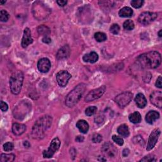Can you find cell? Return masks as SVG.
Masks as SVG:
<instances>
[{
    "label": "cell",
    "mask_w": 162,
    "mask_h": 162,
    "mask_svg": "<svg viewBox=\"0 0 162 162\" xmlns=\"http://www.w3.org/2000/svg\"><path fill=\"white\" fill-rule=\"evenodd\" d=\"M161 55L156 51H152L137 57L136 62L144 68H156L161 63Z\"/></svg>",
    "instance_id": "6da1fadb"
},
{
    "label": "cell",
    "mask_w": 162,
    "mask_h": 162,
    "mask_svg": "<svg viewBox=\"0 0 162 162\" xmlns=\"http://www.w3.org/2000/svg\"><path fill=\"white\" fill-rule=\"evenodd\" d=\"M52 120V117L49 115H44L39 119L32 127V136L33 138L36 140L43 139L44 137V132L51 127Z\"/></svg>",
    "instance_id": "7a4b0ae2"
},
{
    "label": "cell",
    "mask_w": 162,
    "mask_h": 162,
    "mask_svg": "<svg viewBox=\"0 0 162 162\" xmlns=\"http://www.w3.org/2000/svg\"><path fill=\"white\" fill-rule=\"evenodd\" d=\"M86 88V85L84 83L78 84L72 91H71L65 98L66 105L71 108L75 106L82 98Z\"/></svg>",
    "instance_id": "3957f363"
},
{
    "label": "cell",
    "mask_w": 162,
    "mask_h": 162,
    "mask_svg": "<svg viewBox=\"0 0 162 162\" xmlns=\"http://www.w3.org/2000/svg\"><path fill=\"white\" fill-rule=\"evenodd\" d=\"M24 74L20 71H17L11 75L10 79V85L11 92L14 95H18L22 89Z\"/></svg>",
    "instance_id": "277c9868"
},
{
    "label": "cell",
    "mask_w": 162,
    "mask_h": 162,
    "mask_svg": "<svg viewBox=\"0 0 162 162\" xmlns=\"http://www.w3.org/2000/svg\"><path fill=\"white\" fill-rule=\"evenodd\" d=\"M31 108V105L27 101H23L19 104L14 110V117L17 119H22L24 118L27 114L30 111Z\"/></svg>",
    "instance_id": "5b68a950"
},
{
    "label": "cell",
    "mask_w": 162,
    "mask_h": 162,
    "mask_svg": "<svg viewBox=\"0 0 162 162\" xmlns=\"http://www.w3.org/2000/svg\"><path fill=\"white\" fill-rule=\"evenodd\" d=\"M133 98V95L132 92L126 91L119 95L115 99V102L120 108H124L128 105L131 103Z\"/></svg>",
    "instance_id": "8992f818"
},
{
    "label": "cell",
    "mask_w": 162,
    "mask_h": 162,
    "mask_svg": "<svg viewBox=\"0 0 162 162\" xmlns=\"http://www.w3.org/2000/svg\"><path fill=\"white\" fill-rule=\"evenodd\" d=\"M60 145H61V142L59 139L58 137L54 138L51 142L49 148L46 150V151L43 152V157L45 158H52L53 156L55 155V153L59 149Z\"/></svg>",
    "instance_id": "52a82bcc"
},
{
    "label": "cell",
    "mask_w": 162,
    "mask_h": 162,
    "mask_svg": "<svg viewBox=\"0 0 162 162\" xmlns=\"http://www.w3.org/2000/svg\"><path fill=\"white\" fill-rule=\"evenodd\" d=\"M158 17L157 14L151 11H145L138 17V22L143 25H148L153 22Z\"/></svg>",
    "instance_id": "ba28073f"
},
{
    "label": "cell",
    "mask_w": 162,
    "mask_h": 162,
    "mask_svg": "<svg viewBox=\"0 0 162 162\" xmlns=\"http://www.w3.org/2000/svg\"><path fill=\"white\" fill-rule=\"evenodd\" d=\"M105 90L106 87L105 86H103L99 88L91 91L86 96L85 101L86 102H91L100 98L103 95V94L105 93Z\"/></svg>",
    "instance_id": "9c48e42d"
},
{
    "label": "cell",
    "mask_w": 162,
    "mask_h": 162,
    "mask_svg": "<svg viewBox=\"0 0 162 162\" xmlns=\"http://www.w3.org/2000/svg\"><path fill=\"white\" fill-rule=\"evenodd\" d=\"M71 77L72 75L70 73L66 71H61L56 74L57 83L60 87H65Z\"/></svg>",
    "instance_id": "30bf717a"
},
{
    "label": "cell",
    "mask_w": 162,
    "mask_h": 162,
    "mask_svg": "<svg viewBox=\"0 0 162 162\" xmlns=\"http://www.w3.org/2000/svg\"><path fill=\"white\" fill-rule=\"evenodd\" d=\"M161 131L159 129H156L153 131L148 139V143L146 147L147 151H150V150L153 149L158 140Z\"/></svg>",
    "instance_id": "8fae6325"
},
{
    "label": "cell",
    "mask_w": 162,
    "mask_h": 162,
    "mask_svg": "<svg viewBox=\"0 0 162 162\" xmlns=\"http://www.w3.org/2000/svg\"><path fill=\"white\" fill-rule=\"evenodd\" d=\"M101 152L105 156L110 158L115 157L117 154V150L115 146L110 143H106L104 144L101 148Z\"/></svg>",
    "instance_id": "7c38bea8"
},
{
    "label": "cell",
    "mask_w": 162,
    "mask_h": 162,
    "mask_svg": "<svg viewBox=\"0 0 162 162\" xmlns=\"http://www.w3.org/2000/svg\"><path fill=\"white\" fill-rule=\"evenodd\" d=\"M51 66V62L47 58H43L40 59L38 63V68L41 73L48 72L50 71Z\"/></svg>",
    "instance_id": "4fadbf2b"
},
{
    "label": "cell",
    "mask_w": 162,
    "mask_h": 162,
    "mask_svg": "<svg viewBox=\"0 0 162 162\" xmlns=\"http://www.w3.org/2000/svg\"><path fill=\"white\" fill-rule=\"evenodd\" d=\"M150 101L155 107L161 108L162 107V92L161 91H154L150 95Z\"/></svg>",
    "instance_id": "5bb4252c"
},
{
    "label": "cell",
    "mask_w": 162,
    "mask_h": 162,
    "mask_svg": "<svg viewBox=\"0 0 162 162\" xmlns=\"http://www.w3.org/2000/svg\"><path fill=\"white\" fill-rule=\"evenodd\" d=\"M33 43V39L31 36V32L30 30L27 27L24 30V34H23V37L22 39V46L24 48H27V46Z\"/></svg>",
    "instance_id": "9a60e30c"
},
{
    "label": "cell",
    "mask_w": 162,
    "mask_h": 162,
    "mask_svg": "<svg viewBox=\"0 0 162 162\" xmlns=\"http://www.w3.org/2000/svg\"><path fill=\"white\" fill-rule=\"evenodd\" d=\"M71 50L68 45H65L57 52L56 58L58 60H63L68 58L70 55Z\"/></svg>",
    "instance_id": "2e32d148"
},
{
    "label": "cell",
    "mask_w": 162,
    "mask_h": 162,
    "mask_svg": "<svg viewBox=\"0 0 162 162\" xmlns=\"http://www.w3.org/2000/svg\"><path fill=\"white\" fill-rule=\"evenodd\" d=\"M160 118V114L156 111H149L146 115L145 120L149 124H153L157 119Z\"/></svg>",
    "instance_id": "e0dca14e"
},
{
    "label": "cell",
    "mask_w": 162,
    "mask_h": 162,
    "mask_svg": "<svg viewBox=\"0 0 162 162\" xmlns=\"http://www.w3.org/2000/svg\"><path fill=\"white\" fill-rule=\"evenodd\" d=\"M26 130V126L24 124L15 123L12 125V132L15 136H20Z\"/></svg>",
    "instance_id": "ac0fdd59"
},
{
    "label": "cell",
    "mask_w": 162,
    "mask_h": 162,
    "mask_svg": "<svg viewBox=\"0 0 162 162\" xmlns=\"http://www.w3.org/2000/svg\"><path fill=\"white\" fill-rule=\"evenodd\" d=\"M99 59L98 55L95 52V51H92L88 54H86L83 59L85 62H89L91 63H96Z\"/></svg>",
    "instance_id": "d6986e66"
},
{
    "label": "cell",
    "mask_w": 162,
    "mask_h": 162,
    "mask_svg": "<svg viewBox=\"0 0 162 162\" xmlns=\"http://www.w3.org/2000/svg\"><path fill=\"white\" fill-rule=\"evenodd\" d=\"M135 102L140 108H144L147 105V100L142 93H139L135 98Z\"/></svg>",
    "instance_id": "ffe728a7"
},
{
    "label": "cell",
    "mask_w": 162,
    "mask_h": 162,
    "mask_svg": "<svg viewBox=\"0 0 162 162\" xmlns=\"http://www.w3.org/2000/svg\"><path fill=\"white\" fill-rule=\"evenodd\" d=\"M76 127L81 133L86 134L89 131V124L84 120H80L76 123Z\"/></svg>",
    "instance_id": "44dd1931"
},
{
    "label": "cell",
    "mask_w": 162,
    "mask_h": 162,
    "mask_svg": "<svg viewBox=\"0 0 162 162\" xmlns=\"http://www.w3.org/2000/svg\"><path fill=\"white\" fill-rule=\"evenodd\" d=\"M119 15L120 17H131L133 15V10L129 7H124L120 10Z\"/></svg>",
    "instance_id": "7402d4cb"
},
{
    "label": "cell",
    "mask_w": 162,
    "mask_h": 162,
    "mask_svg": "<svg viewBox=\"0 0 162 162\" xmlns=\"http://www.w3.org/2000/svg\"><path fill=\"white\" fill-rule=\"evenodd\" d=\"M117 132L120 136L124 137H129L130 134L129 127L126 124H122L120 125L117 129Z\"/></svg>",
    "instance_id": "603a6c76"
},
{
    "label": "cell",
    "mask_w": 162,
    "mask_h": 162,
    "mask_svg": "<svg viewBox=\"0 0 162 162\" xmlns=\"http://www.w3.org/2000/svg\"><path fill=\"white\" fill-rule=\"evenodd\" d=\"M129 119L133 124H139L141 121V115L138 111H135L129 115Z\"/></svg>",
    "instance_id": "cb8c5ba5"
},
{
    "label": "cell",
    "mask_w": 162,
    "mask_h": 162,
    "mask_svg": "<svg viewBox=\"0 0 162 162\" xmlns=\"http://www.w3.org/2000/svg\"><path fill=\"white\" fill-rule=\"evenodd\" d=\"M15 156L14 154H2L0 160L2 162H11L14 161Z\"/></svg>",
    "instance_id": "d4e9b609"
},
{
    "label": "cell",
    "mask_w": 162,
    "mask_h": 162,
    "mask_svg": "<svg viewBox=\"0 0 162 162\" xmlns=\"http://www.w3.org/2000/svg\"><path fill=\"white\" fill-rule=\"evenodd\" d=\"M38 32L40 35H43L45 37V36H48V34H50V30L48 27L42 25L38 28Z\"/></svg>",
    "instance_id": "484cf974"
},
{
    "label": "cell",
    "mask_w": 162,
    "mask_h": 162,
    "mask_svg": "<svg viewBox=\"0 0 162 162\" xmlns=\"http://www.w3.org/2000/svg\"><path fill=\"white\" fill-rule=\"evenodd\" d=\"M95 38L98 42L101 43V42H103V41H106L107 39V37L105 33L98 32L95 34Z\"/></svg>",
    "instance_id": "4316f807"
},
{
    "label": "cell",
    "mask_w": 162,
    "mask_h": 162,
    "mask_svg": "<svg viewBox=\"0 0 162 162\" xmlns=\"http://www.w3.org/2000/svg\"><path fill=\"white\" fill-rule=\"evenodd\" d=\"M124 29L127 30H132L134 29V23L131 20H127L123 24Z\"/></svg>",
    "instance_id": "83f0119b"
},
{
    "label": "cell",
    "mask_w": 162,
    "mask_h": 162,
    "mask_svg": "<svg viewBox=\"0 0 162 162\" xmlns=\"http://www.w3.org/2000/svg\"><path fill=\"white\" fill-rule=\"evenodd\" d=\"M97 110H98L97 108L96 107H95V106L89 107L87 108H86V111H85L86 115L88 117L92 116V115H95L96 113Z\"/></svg>",
    "instance_id": "f1b7e54d"
},
{
    "label": "cell",
    "mask_w": 162,
    "mask_h": 162,
    "mask_svg": "<svg viewBox=\"0 0 162 162\" xmlns=\"http://www.w3.org/2000/svg\"><path fill=\"white\" fill-rule=\"evenodd\" d=\"M9 19V14L6 10H2L0 11V20L2 22H7Z\"/></svg>",
    "instance_id": "f546056e"
},
{
    "label": "cell",
    "mask_w": 162,
    "mask_h": 162,
    "mask_svg": "<svg viewBox=\"0 0 162 162\" xmlns=\"http://www.w3.org/2000/svg\"><path fill=\"white\" fill-rule=\"evenodd\" d=\"M133 142L135 143V144H140L141 146H144V144H145V142L144 141V140L143 139V137L140 136H135L134 138H133Z\"/></svg>",
    "instance_id": "4dcf8cb0"
},
{
    "label": "cell",
    "mask_w": 162,
    "mask_h": 162,
    "mask_svg": "<svg viewBox=\"0 0 162 162\" xmlns=\"http://www.w3.org/2000/svg\"><path fill=\"white\" fill-rule=\"evenodd\" d=\"M131 4L134 8H140L143 6L144 1H143V0H133L131 2Z\"/></svg>",
    "instance_id": "1f68e13d"
},
{
    "label": "cell",
    "mask_w": 162,
    "mask_h": 162,
    "mask_svg": "<svg viewBox=\"0 0 162 162\" xmlns=\"http://www.w3.org/2000/svg\"><path fill=\"white\" fill-rule=\"evenodd\" d=\"M156 161V157L153 155H148L140 160V161H147V162H152Z\"/></svg>",
    "instance_id": "d6a6232c"
},
{
    "label": "cell",
    "mask_w": 162,
    "mask_h": 162,
    "mask_svg": "<svg viewBox=\"0 0 162 162\" xmlns=\"http://www.w3.org/2000/svg\"><path fill=\"white\" fill-rule=\"evenodd\" d=\"M112 140L115 143H117L118 145H119L120 146L124 144V140L123 139L119 136H116V135H113L112 136Z\"/></svg>",
    "instance_id": "836d02e7"
},
{
    "label": "cell",
    "mask_w": 162,
    "mask_h": 162,
    "mask_svg": "<svg viewBox=\"0 0 162 162\" xmlns=\"http://www.w3.org/2000/svg\"><path fill=\"white\" fill-rule=\"evenodd\" d=\"M102 140H103V137L99 134H95L93 136H92V141L95 143H99L102 141Z\"/></svg>",
    "instance_id": "e575fe53"
},
{
    "label": "cell",
    "mask_w": 162,
    "mask_h": 162,
    "mask_svg": "<svg viewBox=\"0 0 162 162\" xmlns=\"http://www.w3.org/2000/svg\"><path fill=\"white\" fill-rule=\"evenodd\" d=\"M14 148V144L11 142H7L3 144V149L5 152H10Z\"/></svg>",
    "instance_id": "d590c367"
},
{
    "label": "cell",
    "mask_w": 162,
    "mask_h": 162,
    "mask_svg": "<svg viewBox=\"0 0 162 162\" xmlns=\"http://www.w3.org/2000/svg\"><path fill=\"white\" fill-rule=\"evenodd\" d=\"M110 30L113 34H118L120 31V27L118 24H114L110 27Z\"/></svg>",
    "instance_id": "8d00e7d4"
},
{
    "label": "cell",
    "mask_w": 162,
    "mask_h": 162,
    "mask_svg": "<svg viewBox=\"0 0 162 162\" xmlns=\"http://www.w3.org/2000/svg\"><path fill=\"white\" fill-rule=\"evenodd\" d=\"M8 109V106L7 104L4 102L3 101H1V110L2 111L5 112V111H6Z\"/></svg>",
    "instance_id": "74e56055"
},
{
    "label": "cell",
    "mask_w": 162,
    "mask_h": 162,
    "mask_svg": "<svg viewBox=\"0 0 162 162\" xmlns=\"http://www.w3.org/2000/svg\"><path fill=\"white\" fill-rule=\"evenodd\" d=\"M161 81H162V78L161 76H159L156 81V83H155V86L156 87H158V88H161L162 87V85H161Z\"/></svg>",
    "instance_id": "f35d334b"
},
{
    "label": "cell",
    "mask_w": 162,
    "mask_h": 162,
    "mask_svg": "<svg viewBox=\"0 0 162 162\" xmlns=\"http://www.w3.org/2000/svg\"><path fill=\"white\" fill-rule=\"evenodd\" d=\"M42 41H43V43H46V44H49V43H50L51 42V38H50V37H48V36H45V37H44V38H43V39H42Z\"/></svg>",
    "instance_id": "ab89813d"
},
{
    "label": "cell",
    "mask_w": 162,
    "mask_h": 162,
    "mask_svg": "<svg viewBox=\"0 0 162 162\" xmlns=\"http://www.w3.org/2000/svg\"><path fill=\"white\" fill-rule=\"evenodd\" d=\"M56 3L60 6H64L67 5V1H65V0H59V1L56 2Z\"/></svg>",
    "instance_id": "60d3db41"
},
{
    "label": "cell",
    "mask_w": 162,
    "mask_h": 162,
    "mask_svg": "<svg viewBox=\"0 0 162 162\" xmlns=\"http://www.w3.org/2000/svg\"><path fill=\"white\" fill-rule=\"evenodd\" d=\"M84 140V137L83 136H78L76 137L75 138V141L78 142V143H83Z\"/></svg>",
    "instance_id": "b9f144b4"
},
{
    "label": "cell",
    "mask_w": 162,
    "mask_h": 162,
    "mask_svg": "<svg viewBox=\"0 0 162 162\" xmlns=\"http://www.w3.org/2000/svg\"><path fill=\"white\" fill-rule=\"evenodd\" d=\"M129 149H125L124 150V151H123V152H122V155H123V156L124 157H126L127 156H128V155L129 154Z\"/></svg>",
    "instance_id": "7bdbcfd3"
},
{
    "label": "cell",
    "mask_w": 162,
    "mask_h": 162,
    "mask_svg": "<svg viewBox=\"0 0 162 162\" xmlns=\"http://www.w3.org/2000/svg\"><path fill=\"white\" fill-rule=\"evenodd\" d=\"M103 121V118L101 116H98L96 118H95V122L96 123L101 124Z\"/></svg>",
    "instance_id": "ee69618b"
},
{
    "label": "cell",
    "mask_w": 162,
    "mask_h": 162,
    "mask_svg": "<svg viewBox=\"0 0 162 162\" xmlns=\"http://www.w3.org/2000/svg\"><path fill=\"white\" fill-rule=\"evenodd\" d=\"M24 146H25V148H29L30 146V144L29 143V141H26L24 142Z\"/></svg>",
    "instance_id": "f6af8a7d"
},
{
    "label": "cell",
    "mask_w": 162,
    "mask_h": 162,
    "mask_svg": "<svg viewBox=\"0 0 162 162\" xmlns=\"http://www.w3.org/2000/svg\"><path fill=\"white\" fill-rule=\"evenodd\" d=\"M161 32H162V30H160V31L158 32V36H159V37H160V38H161V36H162Z\"/></svg>",
    "instance_id": "bcb514c9"
},
{
    "label": "cell",
    "mask_w": 162,
    "mask_h": 162,
    "mask_svg": "<svg viewBox=\"0 0 162 162\" xmlns=\"http://www.w3.org/2000/svg\"><path fill=\"white\" fill-rule=\"evenodd\" d=\"M6 3V1H1L0 2V4L1 5H4Z\"/></svg>",
    "instance_id": "7dc6e473"
}]
</instances>
